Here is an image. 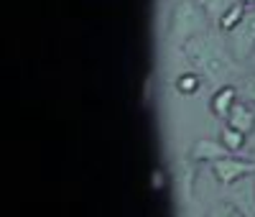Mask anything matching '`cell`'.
<instances>
[{"mask_svg":"<svg viewBox=\"0 0 255 217\" xmlns=\"http://www.w3.org/2000/svg\"><path fill=\"white\" fill-rule=\"evenodd\" d=\"M238 92H240V90H235L232 84H222L220 90L212 95V113L227 120L230 110H232V107H235V102H238Z\"/></svg>","mask_w":255,"mask_h":217,"instance_id":"obj_7","label":"cell"},{"mask_svg":"<svg viewBox=\"0 0 255 217\" xmlns=\"http://www.w3.org/2000/svg\"><path fill=\"white\" fill-rule=\"evenodd\" d=\"M227 123L232 128H238L240 133H253L255 130V113L248 102H235V107L230 110L227 115Z\"/></svg>","mask_w":255,"mask_h":217,"instance_id":"obj_8","label":"cell"},{"mask_svg":"<svg viewBox=\"0 0 255 217\" xmlns=\"http://www.w3.org/2000/svg\"><path fill=\"white\" fill-rule=\"evenodd\" d=\"M212 166V174H215V179L222 184V187H230V184H235L245 177H253L255 174V161L250 159H238L235 154L232 156H225V159H217L215 164H209Z\"/></svg>","mask_w":255,"mask_h":217,"instance_id":"obj_4","label":"cell"},{"mask_svg":"<svg viewBox=\"0 0 255 217\" xmlns=\"http://www.w3.org/2000/svg\"><path fill=\"white\" fill-rule=\"evenodd\" d=\"M176 87L184 92V95H191V92H197L199 90V74L197 72H189V74H181Z\"/></svg>","mask_w":255,"mask_h":217,"instance_id":"obj_12","label":"cell"},{"mask_svg":"<svg viewBox=\"0 0 255 217\" xmlns=\"http://www.w3.org/2000/svg\"><path fill=\"white\" fill-rule=\"evenodd\" d=\"M225 189H227V202L243 217H255V174L225 187Z\"/></svg>","mask_w":255,"mask_h":217,"instance_id":"obj_5","label":"cell"},{"mask_svg":"<svg viewBox=\"0 0 255 217\" xmlns=\"http://www.w3.org/2000/svg\"><path fill=\"white\" fill-rule=\"evenodd\" d=\"M235 212H238V210H235ZM238 217H243V215H240V212H238Z\"/></svg>","mask_w":255,"mask_h":217,"instance_id":"obj_19","label":"cell"},{"mask_svg":"<svg viewBox=\"0 0 255 217\" xmlns=\"http://www.w3.org/2000/svg\"><path fill=\"white\" fill-rule=\"evenodd\" d=\"M197 3H199V5H204V3H207V0H197Z\"/></svg>","mask_w":255,"mask_h":217,"instance_id":"obj_18","label":"cell"},{"mask_svg":"<svg viewBox=\"0 0 255 217\" xmlns=\"http://www.w3.org/2000/svg\"><path fill=\"white\" fill-rule=\"evenodd\" d=\"M243 3H245V5L250 8V5H255V0H243Z\"/></svg>","mask_w":255,"mask_h":217,"instance_id":"obj_17","label":"cell"},{"mask_svg":"<svg viewBox=\"0 0 255 217\" xmlns=\"http://www.w3.org/2000/svg\"><path fill=\"white\" fill-rule=\"evenodd\" d=\"M248 61H250V64H253V69H255V51H253V56H250V59H248Z\"/></svg>","mask_w":255,"mask_h":217,"instance_id":"obj_16","label":"cell"},{"mask_svg":"<svg viewBox=\"0 0 255 217\" xmlns=\"http://www.w3.org/2000/svg\"><path fill=\"white\" fill-rule=\"evenodd\" d=\"M207 217H238V212H235V207H232L230 202H222L217 207H212Z\"/></svg>","mask_w":255,"mask_h":217,"instance_id":"obj_14","label":"cell"},{"mask_svg":"<svg viewBox=\"0 0 255 217\" xmlns=\"http://www.w3.org/2000/svg\"><path fill=\"white\" fill-rule=\"evenodd\" d=\"M227 49L238 61H248L255 51V5L245 10L240 23L227 31Z\"/></svg>","mask_w":255,"mask_h":217,"instance_id":"obj_3","label":"cell"},{"mask_svg":"<svg viewBox=\"0 0 255 217\" xmlns=\"http://www.w3.org/2000/svg\"><path fill=\"white\" fill-rule=\"evenodd\" d=\"M220 141L232 151V154H240V151L245 148V133H240V130L238 128H232V125H225L222 128V136H220Z\"/></svg>","mask_w":255,"mask_h":217,"instance_id":"obj_10","label":"cell"},{"mask_svg":"<svg viewBox=\"0 0 255 217\" xmlns=\"http://www.w3.org/2000/svg\"><path fill=\"white\" fill-rule=\"evenodd\" d=\"M245 10H248V5L240 0V3H238L235 8H232V10H230V13H227V15L220 20V28H222L225 33H227V31H232V28H235V26L240 23V18L245 15Z\"/></svg>","mask_w":255,"mask_h":217,"instance_id":"obj_11","label":"cell"},{"mask_svg":"<svg viewBox=\"0 0 255 217\" xmlns=\"http://www.w3.org/2000/svg\"><path fill=\"white\" fill-rule=\"evenodd\" d=\"M243 154H245V159L255 161V133L248 138V143H245V148H243Z\"/></svg>","mask_w":255,"mask_h":217,"instance_id":"obj_15","label":"cell"},{"mask_svg":"<svg viewBox=\"0 0 255 217\" xmlns=\"http://www.w3.org/2000/svg\"><path fill=\"white\" fill-rule=\"evenodd\" d=\"M240 95L245 97V102L255 105V74H250V77L243 79V84H240Z\"/></svg>","mask_w":255,"mask_h":217,"instance_id":"obj_13","label":"cell"},{"mask_svg":"<svg viewBox=\"0 0 255 217\" xmlns=\"http://www.w3.org/2000/svg\"><path fill=\"white\" fill-rule=\"evenodd\" d=\"M207 13L199 3H191V0H179L174 13H171V26H168V38L184 43L189 38H194L199 33L207 31Z\"/></svg>","mask_w":255,"mask_h":217,"instance_id":"obj_2","label":"cell"},{"mask_svg":"<svg viewBox=\"0 0 255 217\" xmlns=\"http://www.w3.org/2000/svg\"><path fill=\"white\" fill-rule=\"evenodd\" d=\"M238 3H240V0H207L202 8H204L207 18H209V20H215V23L220 26V20H222L232 8H235Z\"/></svg>","mask_w":255,"mask_h":217,"instance_id":"obj_9","label":"cell"},{"mask_svg":"<svg viewBox=\"0 0 255 217\" xmlns=\"http://www.w3.org/2000/svg\"><path fill=\"white\" fill-rule=\"evenodd\" d=\"M184 56L191 64V72H197L204 82L209 84H225L227 79H232L238 74V59L230 54V49H225L217 36H212L209 31L189 38L184 43Z\"/></svg>","mask_w":255,"mask_h":217,"instance_id":"obj_1","label":"cell"},{"mask_svg":"<svg viewBox=\"0 0 255 217\" xmlns=\"http://www.w3.org/2000/svg\"><path fill=\"white\" fill-rule=\"evenodd\" d=\"M225 156H232V151L220 141H209V138H199L194 141V146H191L189 151V159L194 164H215L217 159H225Z\"/></svg>","mask_w":255,"mask_h":217,"instance_id":"obj_6","label":"cell"}]
</instances>
